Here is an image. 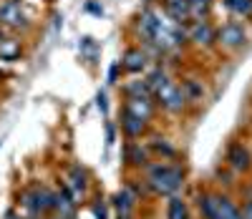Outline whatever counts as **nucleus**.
I'll list each match as a JSON object with an SVG mask.
<instances>
[{
	"label": "nucleus",
	"mask_w": 252,
	"mask_h": 219,
	"mask_svg": "<svg viewBox=\"0 0 252 219\" xmlns=\"http://www.w3.org/2000/svg\"><path fill=\"white\" fill-rule=\"evenodd\" d=\"M139 35L144 43H152L161 53L187 46V26H179L157 5H146L139 15Z\"/></svg>",
	"instance_id": "nucleus-1"
},
{
	"label": "nucleus",
	"mask_w": 252,
	"mask_h": 219,
	"mask_svg": "<svg viewBox=\"0 0 252 219\" xmlns=\"http://www.w3.org/2000/svg\"><path fill=\"white\" fill-rule=\"evenodd\" d=\"M144 174V184L149 189V194L154 196H172L179 194L184 187V169L169 161H161V159H152L141 169Z\"/></svg>",
	"instance_id": "nucleus-2"
},
{
	"label": "nucleus",
	"mask_w": 252,
	"mask_h": 219,
	"mask_svg": "<svg viewBox=\"0 0 252 219\" xmlns=\"http://www.w3.org/2000/svg\"><path fill=\"white\" fill-rule=\"evenodd\" d=\"M197 209L202 219H242L240 204L224 191H199Z\"/></svg>",
	"instance_id": "nucleus-3"
},
{
	"label": "nucleus",
	"mask_w": 252,
	"mask_h": 219,
	"mask_svg": "<svg viewBox=\"0 0 252 219\" xmlns=\"http://www.w3.org/2000/svg\"><path fill=\"white\" fill-rule=\"evenodd\" d=\"M247 43V28L240 20H224L222 26H217L215 33V46L224 53H235Z\"/></svg>",
	"instance_id": "nucleus-4"
},
{
	"label": "nucleus",
	"mask_w": 252,
	"mask_h": 219,
	"mask_svg": "<svg viewBox=\"0 0 252 219\" xmlns=\"http://www.w3.org/2000/svg\"><path fill=\"white\" fill-rule=\"evenodd\" d=\"M152 96H154L157 108H161V111H166V114H182L184 108H187V98H184V94H182V86H179V81H174V78L164 81Z\"/></svg>",
	"instance_id": "nucleus-5"
},
{
	"label": "nucleus",
	"mask_w": 252,
	"mask_h": 219,
	"mask_svg": "<svg viewBox=\"0 0 252 219\" xmlns=\"http://www.w3.org/2000/svg\"><path fill=\"white\" fill-rule=\"evenodd\" d=\"M20 204H23L33 217H40L46 212H53V191H48L46 187H35V189H26L20 194Z\"/></svg>",
	"instance_id": "nucleus-6"
},
{
	"label": "nucleus",
	"mask_w": 252,
	"mask_h": 219,
	"mask_svg": "<svg viewBox=\"0 0 252 219\" xmlns=\"http://www.w3.org/2000/svg\"><path fill=\"white\" fill-rule=\"evenodd\" d=\"M224 164L235 174H250L252 171V151L242 141H232L224 151Z\"/></svg>",
	"instance_id": "nucleus-7"
},
{
	"label": "nucleus",
	"mask_w": 252,
	"mask_h": 219,
	"mask_svg": "<svg viewBox=\"0 0 252 219\" xmlns=\"http://www.w3.org/2000/svg\"><path fill=\"white\" fill-rule=\"evenodd\" d=\"M215 33L217 28L209 20H192L187 26V40L194 43L197 48H212L215 46Z\"/></svg>",
	"instance_id": "nucleus-8"
},
{
	"label": "nucleus",
	"mask_w": 252,
	"mask_h": 219,
	"mask_svg": "<svg viewBox=\"0 0 252 219\" xmlns=\"http://www.w3.org/2000/svg\"><path fill=\"white\" fill-rule=\"evenodd\" d=\"M0 23L8 26V28H28V15L26 10L20 8V3H15V0H5V3H0Z\"/></svg>",
	"instance_id": "nucleus-9"
},
{
	"label": "nucleus",
	"mask_w": 252,
	"mask_h": 219,
	"mask_svg": "<svg viewBox=\"0 0 252 219\" xmlns=\"http://www.w3.org/2000/svg\"><path fill=\"white\" fill-rule=\"evenodd\" d=\"M119 63H121V71L131 73V76H139V73H144L146 68H149V56H146L144 48L131 46V48L124 51V56H121Z\"/></svg>",
	"instance_id": "nucleus-10"
},
{
	"label": "nucleus",
	"mask_w": 252,
	"mask_h": 219,
	"mask_svg": "<svg viewBox=\"0 0 252 219\" xmlns=\"http://www.w3.org/2000/svg\"><path fill=\"white\" fill-rule=\"evenodd\" d=\"M124 108L131 111L134 116H139L141 121L149 124L157 114V103H154V96H126L124 101Z\"/></svg>",
	"instance_id": "nucleus-11"
},
{
	"label": "nucleus",
	"mask_w": 252,
	"mask_h": 219,
	"mask_svg": "<svg viewBox=\"0 0 252 219\" xmlns=\"http://www.w3.org/2000/svg\"><path fill=\"white\" fill-rule=\"evenodd\" d=\"M124 161L129 164L131 169L141 171L146 164L152 161V151H149V146H141V144H136L131 139V144H126V149H124Z\"/></svg>",
	"instance_id": "nucleus-12"
},
{
	"label": "nucleus",
	"mask_w": 252,
	"mask_h": 219,
	"mask_svg": "<svg viewBox=\"0 0 252 219\" xmlns=\"http://www.w3.org/2000/svg\"><path fill=\"white\" fill-rule=\"evenodd\" d=\"M119 126L124 131V136L126 139H139L146 134V128H149V124L141 121L139 116H134L131 111H126V108L121 106V116H119Z\"/></svg>",
	"instance_id": "nucleus-13"
},
{
	"label": "nucleus",
	"mask_w": 252,
	"mask_h": 219,
	"mask_svg": "<svg viewBox=\"0 0 252 219\" xmlns=\"http://www.w3.org/2000/svg\"><path fill=\"white\" fill-rule=\"evenodd\" d=\"M161 10L169 15L174 23H179V26H189V23H192L189 0H161Z\"/></svg>",
	"instance_id": "nucleus-14"
},
{
	"label": "nucleus",
	"mask_w": 252,
	"mask_h": 219,
	"mask_svg": "<svg viewBox=\"0 0 252 219\" xmlns=\"http://www.w3.org/2000/svg\"><path fill=\"white\" fill-rule=\"evenodd\" d=\"M66 187L71 189L73 199L83 196V194H86V189H89V171L83 169L81 164H73V166L68 169V184H66Z\"/></svg>",
	"instance_id": "nucleus-15"
},
{
	"label": "nucleus",
	"mask_w": 252,
	"mask_h": 219,
	"mask_svg": "<svg viewBox=\"0 0 252 219\" xmlns=\"http://www.w3.org/2000/svg\"><path fill=\"white\" fill-rule=\"evenodd\" d=\"M73 209H76V202H73V194L68 187H63L61 191H53V212H58L61 219H71Z\"/></svg>",
	"instance_id": "nucleus-16"
},
{
	"label": "nucleus",
	"mask_w": 252,
	"mask_h": 219,
	"mask_svg": "<svg viewBox=\"0 0 252 219\" xmlns=\"http://www.w3.org/2000/svg\"><path fill=\"white\" fill-rule=\"evenodd\" d=\"M182 94H184V98H187V103H192V106H199L202 101H204V83L199 81V78H184L182 83Z\"/></svg>",
	"instance_id": "nucleus-17"
},
{
	"label": "nucleus",
	"mask_w": 252,
	"mask_h": 219,
	"mask_svg": "<svg viewBox=\"0 0 252 219\" xmlns=\"http://www.w3.org/2000/svg\"><path fill=\"white\" fill-rule=\"evenodd\" d=\"M222 8L235 20H252V0H222Z\"/></svg>",
	"instance_id": "nucleus-18"
},
{
	"label": "nucleus",
	"mask_w": 252,
	"mask_h": 219,
	"mask_svg": "<svg viewBox=\"0 0 252 219\" xmlns=\"http://www.w3.org/2000/svg\"><path fill=\"white\" fill-rule=\"evenodd\" d=\"M149 151H152V154H157L161 161H172V159H177V156H179L177 146H174L169 139H159V136L149 144Z\"/></svg>",
	"instance_id": "nucleus-19"
},
{
	"label": "nucleus",
	"mask_w": 252,
	"mask_h": 219,
	"mask_svg": "<svg viewBox=\"0 0 252 219\" xmlns=\"http://www.w3.org/2000/svg\"><path fill=\"white\" fill-rule=\"evenodd\" d=\"M166 219H189V204L179 194L166 196Z\"/></svg>",
	"instance_id": "nucleus-20"
},
{
	"label": "nucleus",
	"mask_w": 252,
	"mask_h": 219,
	"mask_svg": "<svg viewBox=\"0 0 252 219\" xmlns=\"http://www.w3.org/2000/svg\"><path fill=\"white\" fill-rule=\"evenodd\" d=\"M114 209L119 212V217H131V209H134V196L121 189L119 194H114Z\"/></svg>",
	"instance_id": "nucleus-21"
},
{
	"label": "nucleus",
	"mask_w": 252,
	"mask_h": 219,
	"mask_svg": "<svg viewBox=\"0 0 252 219\" xmlns=\"http://www.w3.org/2000/svg\"><path fill=\"white\" fill-rule=\"evenodd\" d=\"M18 58H20V43L13 40V38H3V40H0V61L13 63Z\"/></svg>",
	"instance_id": "nucleus-22"
},
{
	"label": "nucleus",
	"mask_w": 252,
	"mask_h": 219,
	"mask_svg": "<svg viewBox=\"0 0 252 219\" xmlns=\"http://www.w3.org/2000/svg\"><path fill=\"white\" fill-rule=\"evenodd\" d=\"M124 96H152V89L149 83H146V78H136V81H129L124 83Z\"/></svg>",
	"instance_id": "nucleus-23"
},
{
	"label": "nucleus",
	"mask_w": 252,
	"mask_h": 219,
	"mask_svg": "<svg viewBox=\"0 0 252 219\" xmlns=\"http://www.w3.org/2000/svg\"><path fill=\"white\" fill-rule=\"evenodd\" d=\"M209 10H212V0H189L192 20H209Z\"/></svg>",
	"instance_id": "nucleus-24"
},
{
	"label": "nucleus",
	"mask_w": 252,
	"mask_h": 219,
	"mask_svg": "<svg viewBox=\"0 0 252 219\" xmlns=\"http://www.w3.org/2000/svg\"><path fill=\"white\" fill-rule=\"evenodd\" d=\"M172 76L166 73V68H161V65H154V68L146 73V83H149V89H152V94L159 89V86L164 83V81H169Z\"/></svg>",
	"instance_id": "nucleus-25"
},
{
	"label": "nucleus",
	"mask_w": 252,
	"mask_h": 219,
	"mask_svg": "<svg viewBox=\"0 0 252 219\" xmlns=\"http://www.w3.org/2000/svg\"><path fill=\"white\" fill-rule=\"evenodd\" d=\"M119 73H121V63L116 61V63H111L109 65V76H106V81L114 86V83H119Z\"/></svg>",
	"instance_id": "nucleus-26"
},
{
	"label": "nucleus",
	"mask_w": 252,
	"mask_h": 219,
	"mask_svg": "<svg viewBox=\"0 0 252 219\" xmlns=\"http://www.w3.org/2000/svg\"><path fill=\"white\" fill-rule=\"evenodd\" d=\"M96 106L101 108V114H109V98H106V94H103V91L96 96Z\"/></svg>",
	"instance_id": "nucleus-27"
},
{
	"label": "nucleus",
	"mask_w": 252,
	"mask_h": 219,
	"mask_svg": "<svg viewBox=\"0 0 252 219\" xmlns=\"http://www.w3.org/2000/svg\"><path fill=\"white\" fill-rule=\"evenodd\" d=\"M81 46H83V51H86V53L94 58V53H96V43H94V38H83V40H81Z\"/></svg>",
	"instance_id": "nucleus-28"
},
{
	"label": "nucleus",
	"mask_w": 252,
	"mask_h": 219,
	"mask_svg": "<svg viewBox=\"0 0 252 219\" xmlns=\"http://www.w3.org/2000/svg\"><path fill=\"white\" fill-rule=\"evenodd\" d=\"M240 212H242V219H252V202L250 199H242Z\"/></svg>",
	"instance_id": "nucleus-29"
},
{
	"label": "nucleus",
	"mask_w": 252,
	"mask_h": 219,
	"mask_svg": "<svg viewBox=\"0 0 252 219\" xmlns=\"http://www.w3.org/2000/svg\"><path fill=\"white\" fill-rule=\"evenodd\" d=\"M106 144H109V146L116 144V126H114V124H106Z\"/></svg>",
	"instance_id": "nucleus-30"
},
{
	"label": "nucleus",
	"mask_w": 252,
	"mask_h": 219,
	"mask_svg": "<svg viewBox=\"0 0 252 219\" xmlns=\"http://www.w3.org/2000/svg\"><path fill=\"white\" fill-rule=\"evenodd\" d=\"M94 212H96V219H109V217H106V207L98 204V202L94 204Z\"/></svg>",
	"instance_id": "nucleus-31"
},
{
	"label": "nucleus",
	"mask_w": 252,
	"mask_h": 219,
	"mask_svg": "<svg viewBox=\"0 0 252 219\" xmlns=\"http://www.w3.org/2000/svg\"><path fill=\"white\" fill-rule=\"evenodd\" d=\"M86 10L94 13V15H103V8H101L98 3H86Z\"/></svg>",
	"instance_id": "nucleus-32"
},
{
	"label": "nucleus",
	"mask_w": 252,
	"mask_h": 219,
	"mask_svg": "<svg viewBox=\"0 0 252 219\" xmlns=\"http://www.w3.org/2000/svg\"><path fill=\"white\" fill-rule=\"evenodd\" d=\"M242 196L252 202V182H250V184H245V189H242Z\"/></svg>",
	"instance_id": "nucleus-33"
},
{
	"label": "nucleus",
	"mask_w": 252,
	"mask_h": 219,
	"mask_svg": "<svg viewBox=\"0 0 252 219\" xmlns=\"http://www.w3.org/2000/svg\"><path fill=\"white\" fill-rule=\"evenodd\" d=\"M5 219H23V217H18V214H13V212H10V214H5Z\"/></svg>",
	"instance_id": "nucleus-34"
},
{
	"label": "nucleus",
	"mask_w": 252,
	"mask_h": 219,
	"mask_svg": "<svg viewBox=\"0 0 252 219\" xmlns=\"http://www.w3.org/2000/svg\"><path fill=\"white\" fill-rule=\"evenodd\" d=\"M3 38H5V35H3V31H0V40H3Z\"/></svg>",
	"instance_id": "nucleus-35"
},
{
	"label": "nucleus",
	"mask_w": 252,
	"mask_h": 219,
	"mask_svg": "<svg viewBox=\"0 0 252 219\" xmlns=\"http://www.w3.org/2000/svg\"><path fill=\"white\" fill-rule=\"evenodd\" d=\"M119 219H131V217H119Z\"/></svg>",
	"instance_id": "nucleus-36"
},
{
	"label": "nucleus",
	"mask_w": 252,
	"mask_h": 219,
	"mask_svg": "<svg viewBox=\"0 0 252 219\" xmlns=\"http://www.w3.org/2000/svg\"><path fill=\"white\" fill-rule=\"evenodd\" d=\"M0 78H3V73H0Z\"/></svg>",
	"instance_id": "nucleus-37"
},
{
	"label": "nucleus",
	"mask_w": 252,
	"mask_h": 219,
	"mask_svg": "<svg viewBox=\"0 0 252 219\" xmlns=\"http://www.w3.org/2000/svg\"><path fill=\"white\" fill-rule=\"evenodd\" d=\"M33 219H38V217H33Z\"/></svg>",
	"instance_id": "nucleus-38"
}]
</instances>
